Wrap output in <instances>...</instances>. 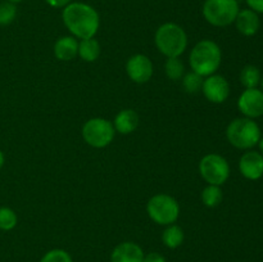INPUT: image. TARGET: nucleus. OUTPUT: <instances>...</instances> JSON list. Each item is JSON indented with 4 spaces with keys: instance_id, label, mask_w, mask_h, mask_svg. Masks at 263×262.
Returning <instances> with one entry per match:
<instances>
[{
    "instance_id": "f257e3e1",
    "label": "nucleus",
    "mask_w": 263,
    "mask_h": 262,
    "mask_svg": "<svg viewBox=\"0 0 263 262\" xmlns=\"http://www.w3.org/2000/svg\"><path fill=\"white\" fill-rule=\"evenodd\" d=\"M62 20L73 38L81 40L94 38L100 26L99 13L86 3H69L63 8Z\"/></svg>"
},
{
    "instance_id": "f03ea898",
    "label": "nucleus",
    "mask_w": 263,
    "mask_h": 262,
    "mask_svg": "<svg viewBox=\"0 0 263 262\" xmlns=\"http://www.w3.org/2000/svg\"><path fill=\"white\" fill-rule=\"evenodd\" d=\"M222 51L221 48L212 40H202L195 44L190 51L189 63L194 72L203 77L216 73L221 66Z\"/></svg>"
},
{
    "instance_id": "7ed1b4c3",
    "label": "nucleus",
    "mask_w": 263,
    "mask_h": 262,
    "mask_svg": "<svg viewBox=\"0 0 263 262\" xmlns=\"http://www.w3.org/2000/svg\"><path fill=\"white\" fill-rule=\"evenodd\" d=\"M157 49L167 58L180 57L187 46V35L177 23L167 22L159 26L154 36Z\"/></svg>"
},
{
    "instance_id": "20e7f679",
    "label": "nucleus",
    "mask_w": 263,
    "mask_h": 262,
    "mask_svg": "<svg viewBox=\"0 0 263 262\" xmlns=\"http://www.w3.org/2000/svg\"><path fill=\"white\" fill-rule=\"evenodd\" d=\"M229 143L238 149H251L258 144L261 139V128L258 123L248 117L235 118L226 128Z\"/></svg>"
},
{
    "instance_id": "39448f33",
    "label": "nucleus",
    "mask_w": 263,
    "mask_h": 262,
    "mask_svg": "<svg viewBox=\"0 0 263 262\" xmlns=\"http://www.w3.org/2000/svg\"><path fill=\"white\" fill-rule=\"evenodd\" d=\"M239 10L238 0H205L202 8L203 17L215 27L233 25Z\"/></svg>"
},
{
    "instance_id": "423d86ee",
    "label": "nucleus",
    "mask_w": 263,
    "mask_h": 262,
    "mask_svg": "<svg viewBox=\"0 0 263 262\" xmlns=\"http://www.w3.org/2000/svg\"><path fill=\"white\" fill-rule=\"evenodd\" d=\"M148 216L158 225L168 226L177 221L180 205L174 197L168 194H156L146 204Z\"/></svg>"
},
{
    "instance_id": "0eeeda50",
    "label": "nucleus",
    "mask_w": 263,
    "mask_h": 262,
    "mask_svg": "<svg viewBox=\"0 0 263 262\" xmlns=\"http://www.w3.org/2000/svg\"><path fill=\"white\" fill-rule=\"evenodd\" d=\"M115 126L105 118H91L82 127V138L92 148H104L115 138Z\"/></svg>"
},
{
    "instance_id": "6e6552de",
    "label": "nucleus",
    "mask_w": 263,
    "mask_h": 262,
    "mask_svg": "<svg viewBox=\"0 0 263 262\" xmlns=\"http://www.w3.org/2000/svg\"><path fill=\"white\" fill-rule=\"evenodd\" d=\"M200 176L210 185L221 186L230 176V166L226 158L216 153H210L199 162Z\"/></svg>"
},
{
    "instance_id": "1a4fd4ad",
    "label": "nucleus",
    "mask_w": 263,
    "mask_h": 262,
    "mask_svg": "<svg viewBox=\"0 0 263 262\" xmlns=\"http://www.w3.org/2000/svg\"><path fill=\"white\" fill-rule=\"evenodd\" d=\"M202 91L211 103L221 104V103L226 102V99L230 95V85L225 77L213 73L204 80Z\"/></svg>"
},
{
    "instance_id": "9d476101",
    "label": "nucleus",
    "mask_w": 263,
    "mask_h": 262,
    "mask_svg": "<svg viewBox=\"0 0 263 262\" xmlns=\"http://www.w3.org/2000/svg\"><path fill=\"white\" fill-rule=\"evenodd\" d=\"M127 76L136 84H145L153 76V63L149 57L144 54H135L130 57L126 63Z\"/></svg>"
},
{
    "instance_id": "9b49d317",
    "label": "nucleus",
    "mask_w": 263,
    "mask_h": 262,
    "mask_svg": "<svg viewBox=\"0 0 263 262\" xmlns=\"http://www.w3.org/2000/svg\"><path fill=\"white\" fill-rule=\"evenodd\" d=\"M238 108L246 117L258 118L263 116V91L257 89H246L238 100Z\"/></svg>"
},
{
    "instance_id": "f8f14e48",
    "label": "nucleus",
    "mask_w": 263,
    "mask_h": 262,
    "mask_svg": "<svg viewBox=\"0 0 263 262\" xmlns=\"http://www.w3.org/2000/svg\"><path fill=\"white\" fill-rule=\"evenodd\" d=\"M239 170L246 179H261L263 176V156L256 151L246 152L239 161Z\"/></svg>"
},
{
    "instance_id": "ddd939ff",
    "label": "nucleus",
    "mask_w": 263,
    "mask_h": 262,
    "mask_svg": "<svg viewBox=\"0 0 263 262\" xmlns=\"http://www.w3.org/2000/svg\"><path fill=\"white\" fill-rule=\"evenodd\" d=\"M144 252L134 241H123L116 246L110 254V262H143Z\"/></svg>"
},
{
    "instance_id": "4468645a",
    "label": "nucleus",
    "mask_w": 263,
    "mask_h": 262,
    "mask_svg": "<svg viewBox=\"0 0 263 262\" xmlns=\"http://www.w3.org/2000/svg\"><path fill=\"white\" fill-rule=\"evenodd\" d=\"M234 23L236 26V30L244 36H254L261 27V20H259L258 13L253 12L249 8L239 10Z\"/></svg>"
},
{
    "instance_id": "2eb2a0df",
    "label": "nucleus",
    "mask_w": 263,
    "mask_h": 262,
    "mask_svg": "<svg viewBox=\"0 0 263 262\" xmlns=\"http://www.w3.org/2000/svg\"><path fill=\"white\" fill-rule=\"evenodd\" d=\"M54 55L63 62L72 61L79 55V41L73 36H63L54 44Z\"/></svg>"
},
{
    "instance_id": "dca6fc26",
    "label": "nucleus",
    "mask_w": 263,
    "mask_h": 262,
    "mask_svg": "<svg viewBox=\"0 0 263 262\" xmlns=\"http://www.w3.org/2000/svg\"><path fill=\"white\" fill-rule=\"evenodd\" d=\"M115 130L120 134L127 135L134 133L139 126V115L134 109H123L117 113L115 118Z\"/></svg>"
},
{
    "instance_id": "f3484780",
    "label": "nucleus",
    "mask_w": 263,
    "mask_h": 262,
    "mask_svg": "<svg viewBox=\"0 0 263 262\" xmlns=\"http://www.w3.org/2000/svg\"><path fill=\"white\" fill-rule=\"evenodd\" d=\"M79 55L85 62H95L100 55V44L97 39H84L79 43Z\"/></svg>"
},
{
    "instance_id": "a211bd4d",
    "label": "nucleus",
    "mask_w": 263,
    "mask_h": 262,
    "mask_svg": "<svg viewBox=\"0 0 263 262\" xmlns=\"http://www.w3.org/2000/svg\"><path fill=\"white\" fill-rule=\"evenodd\" d=\"M162 241L167 248L176 249L184 241V231L177 225H168L162 233Z\"/></svg>"
},
{
    "instance_id": "6ab92c4d",
    "label": "nucleus",
    "mask_w": 263,
    "mask_h": 262,
    "mask_svg": "<svg viewBox=\"0 0 263 262\" xmlns=\"http://www.w3.org/2000/svg\"><path fill=\"white\" fill-rule=\"evenodd\" d=\"M261 72L258 67L248 64L240 72V82L246 89H254L261 84Z\"/></svg>"
},
{
    "instance_id": "aec40b11",
    "label": "nucleus",
    "mask_w": 263,
    "mask_h": 262,
    "mask_svg": "<svg viewBox=\"0 0 263 262\" xmlns=\"http://www.w3.org/2000/svg\"><path fill=\"white\" fill-rule=\"evenodd\" d=\"M223 193L221 186L218 185H210L205 186L202 192V202L203 204L207 205V207L213 208L217 207L221 202H222Z\"/></svg>"
},
{
    "instance_id": "412c9836",
    "label": "nucleus",
    "mask_w": 263,
    "mask_h": 262,
    "mask_svg": "<svg viewBox=\"0 0 263 262\" xmlns=\"http://www.w3.org/2000/svg\"><path fill=\"white\" fill-rule=\"evenodd\" d=\"M164 72H166L167 77L170 80H177L181 79L185 73V66L180 57H174V58H167L166 64H164Z\"/></svg>"
},
{
    "instance_id": "4be33fe9",
    "label": "nucleus",
    "mask_w": 263,
    "mask_h": 262,
    "mask_svg": "<svg viewBox=\"0 0 263 262\" xmlns=\"http://www.w3.org/2000/svg\"><path fill=\"white\" fill-rule=\"evenodd\" d=\"M203 82H204V77L198 74L197 72L192 71L186 73L182 79V86H184L185 91L189 94H197L202 90Z\"/></svg>"
},
{
    "instance_id": "5701e85b",
    "label": "nucleus",
    "mask_w": 263,
    "mask_h": 262,
    "mask_svg": "<svg viewBox=\"0 0 263 262\" xmlns=\"http://www.w3.org/2000/svg\"><path fill=\"white\" fill-rule=\"evenodd\" d=\"M17 213L9 207H0V230L9 231L17 226Z\"/></svg>"
},
{
    "instance_id": "b1692460",
    "label": "nucleus",
    "mask_w": 263,
    "mask_h": 262,
    "mask_svg": "<svg viewBox=\"0 0 263 262\" xmlns=\"http://www.w3.org/2000/svg\"><path fill=\"white\" fill-rule=\"evenodd\" d=\"M17 17V7L15 4L5 2L0 4V26H8Z\"/></svg>"
},
{
    "instance_id": "393cba45",
    "label": "nucleus",
    "mask_w": 263,
    "mask_h": 262,
    "mask_svg": "<svg viewBox=\"0 0 263 262\" xmlns=\"http://www.w3.org/2000/svg\"><path fill=\"white\" fill-rule=\"evenodd\" d=\"M40 262H73L68 252L64 249H51L44 254Z\"/></svg>"
},
{
    "instance_id": "a878e982",
    "label": "nucleus",
    "mask_w": 263,
    "mask_h": 262,
    "mask_svg": "<svg viewBox=\"0 0 263 262\" xmlns=\"http://www.w3.org/2000/svg\"><path fill=\"white\" fill-rule=\"evenodd\" d=\"M246 3L249 9L258 14H263V0H246Z\"/></svg>"
},
{
    "instance_id": "bb28decb",
    "label": "nucleus",
    "mask_w": 263,
    "mask_h": 262,
    "mask_svg": "<svg viewBox=\"0 0 263 262\" xmlns=\"http://www.w3.org/2000/svg\"><path fill=\"white\" fill-rule=\"evenodd\" d=\"M143 262H166V258L157 252H152V253L144 256Z\"/></svg>"
},
{
    "instance_id": "cd10ccee",
    "label": "nucleus",
    "mask_w": 263,
    "mask_h": 262,
    "mask_svg": "<svg viewBox=\"0 0 263 262\" xmlns=\"http://www.w3.org/2000/svg\"><path fill=\"white\" fill-rule=\"evenodd\" d=\"M51 8H64L72 3V0H45Z\"/></svg>"
},
{
    "instance_id": "c85d7f7f",
    "label": "nucleus",
    "mask_w": 263,
    "mask_h": 262,
    "mask_svg": "<svg viewBox=\"0 0 263 262\" xmlns=\"http://www.w3.org/2000/svg\"><path fill=\"white\" fill-rule=\"evenodd\" d=\"M4 162H5V157H4V153H3V152L0 151V169H2V167L4 166Z\"/></svg>"
},
{
    "instance_id": "c756f323",
    "label": "nucleus",
    "mask_w": 263,
    "mask_h": 262,
    "mask_svg": "<svg viewBox=\"0 0 263 262\" xmlns=\"http://www.w3.org/2000/svg\"><path fill=\"white\" fill-rule=\"evenodd\" d=\"M258 146H259V153L262 154L263 156V136H261V139H259V141H258Z\"/></svg>"
},
{
    "instance_id": "7c9ffc66",
    "label": "nucleus",
    "mask_w": 263,
    "mask_h": 262,
    "mask_svg": "<svg viewBox=\"0 0 263 262\" xmlns=\"http://www.w3.org/2000/svg\"><path fill=\"white\" fill-rule=\"evenodd\" d=\"M7 2L13 3V4H15V3H21V2H23V0H7Z\"/></svg>"
},
{
    "instance_id": "2f4dec72",
    "label": "nucleus",
    "mask_w": 263,
    "mask_h": 262,
    "mask_svg": "<svg viewBox=\"0 0 263 262\" xmlns=\"http://www.w3.org/2000/svg\"><path fill=\"white\" fill-rule=\"evenodd\" d=\"M261 85H262V91H263V77L261 79Z\"/></svg>"
}]
</instances>
